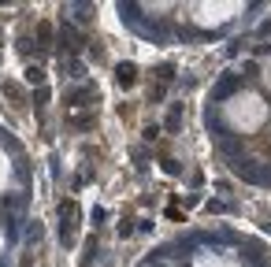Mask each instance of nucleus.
Here are the masks:
<instances>
[{"mask_svg": "<svg viewBox=\"0 0 271 267\" xmlns=\"http://www.w3.org/2000/svg\"><path fill=\"white\" fill-rule=\"evenodd\" d=\"M115 78H119V85H130V82H134V63H119L115 67Z\"/></svg>", "mask_w": 271, "mask_h": 267, "instance_id": "nucleus-1", "label": "nucleus"}, {"mask_svg": "<svg viewBox=\"0 0 271 267\" xmlns=\"http://www.w3.org/2000/svg\"><path fill=\"white\" fill-rule=\"evenodd\" d=\"M26 78H30V82H41L45 71H41V67H30V71H26Z\"/></svg>", "mask_w": 271, "mask_h": 267, "instance_id": "nucleus-2", "label": "nucleus"}]
</instances>
